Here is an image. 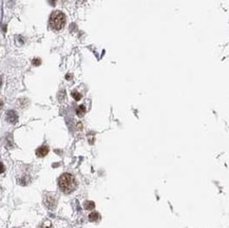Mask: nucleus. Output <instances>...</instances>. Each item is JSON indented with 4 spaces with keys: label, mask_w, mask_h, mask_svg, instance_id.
<instances>
[{
    "label": "nucleus",
    "mask_w": 229,
    "mask_h": 228,
    "mask_svg": "<svg viewBox=\"0 0 229 228\" xmlns=\"http://www.w3.org/2000/svg\"><path fill=\"white\" fill-rule=\"evenodd\" d=\"M58 186L59 189L65 194H69L73 192L77 187V182L72 174L70 173H64L61 174L58 180Z\"/></svg>",
    "instance_id": "1"
},
{
    "label": "nucleus",
    "mask_w": 229,
    "mask_h": 228,
    "mask_svg": "<svg viewBox=\"0 0 229 228\" xmlns=\"http://www.w3.org/2000/svg\"><path fill=\"white\" fill-rule=\"evenodd\" d=\"M65 23V16L64 14L60 11H56L52 13L51 17H50V25L55 31H59L64 26Z\"/></svg>",
    "instance_id": "2"
},
{
    "label": "nucleus",
    "mask_w": 229,
    "mask_h": 228,
    "mask_svg": "<svg viewBox=\"0 0 229 228\" xmlns=\"http://www.w3.org/2000/svg\"><path fill=\"white\" fill-rule=\"evenodd\" d=\"M43 203H44V205H46V207H47L49 209H55L56 208V204H57V200L55 199V197L54 195H46L44 197V199H43Z\"/></svg>",
    "instance_id": "3"
},
{
    "label": "nucleus",
    "mask_w": 229,
    "mask_h": 228,
    "mask_svg": "<svg viewBox=\"0 0 229 228\" xmlns=\"http://www.w3.org/2000/svg\"><path fill=\"white\" fill-rule=\"evenodd\" d=\"M7 120L8 123L11 124H16L17 121H18V115L15 111H8L7 113Z\"/></svg>",
    "instance_id": "4"
},
{
    "label": "nucleus",
    "mask_w": 229,
    "mask_h": 228,
    "mask_svg": "<svg viewBox=\"0 0 229 228\" xmlns=\"http://www.w3.org/2000/svg\"><path fill=\"white\" fill-rule=\"evenodd\" d=\"M47 153H49V148L47 146H41L36 150V155L38 158H43V156H46Z\"/></svg>",
    "instance_id": "5"
},
{
    "label": "nucleus",
    "mask_w": 229,
    "mask_h": 228,
    "mask_svg": "<svg viewBox=\"0 0 229 228\" xmlns=\"http://www.w3.org/2000/svg\"><path fill=\"white\" fill-rule=\"evenodd\" d=\"M89 220L91 222H97L99 220V214H98L97 212H91V214H89Z\"/></svg>",
    "instance_id": "6"
},
{
    "label": "nucleus",
    "mask_w": 229,
    "mask_h": 228,
    "mask_svg": "<svg viewBox=\"0 0 229 228\" xmlns=\"http://www.w3.org/2000/svg\"><path fill=\"white\" fill-rule=\"evenodd\" d=\"M76 113L78 116H84L85 113H86V107L84 105H81V106H79L78 108H77V110H76Z\"/></svg>",
    "instance_id": "7"
},
{
    "label": "nucleus",
    "mask_w": 229,
    "mask_h": 228,
    "mask_svg": "<svg viewBox=\"0 0 229 228\" xmlns=\"http://www.w3.org/2000/svg\"><path fill=\"white\" fill-rule=\"evenodd\" d=\"M84 207L87 210H91L95 207V204H94V202H92V201H87V202H85Z\"/></svg>",
    "instance_id": "8"
},
{
    "label": "nucleus",
    "mask_w": 229,
    "mask_h": 228,
    "mask_svg": "<svg viewBox=\"0 0 229 228\" xmlns=\"http://www.w3.org/2000/svg\"><path fill=\"white\" fill-rule=\"evenodd\" d=\"M38 228H53V226H52V224L50 221H46V222H43V223L41 224Z\"/></svg>",
    "instance_id": "9"
},
{
    "label": "nucleus",
    "mask_w": 229,
    "mask_h": 228,
    "mask_svg": "<svg viewBox=\"0 0 229 228\" xmlns=\"http://www.w3.org/2000/svg\"><path fill=\"white\" fill-rule=\"evenodd\" d=\"M72 96L74 97V99L75 100H80V98H81V94L76 92V91H74V92L72 93Z\"/></svg>",
    "instance_id": "10"
},
{
    "label": "nucleus",
    "mask_w": 229,
    "mask_h": 228,
    "mask_svg": "<svg viewBox=\"0 0 229 228\" xmlns=\"http://www.w3.org/2000/svg\"><path fill=\"white\" fill-rule=\"evenodd\" d=\"M40 64H41V60L38 58H35L34 60H33V64H34V66H39Z\"/></svg>",
    "instance_id": "11"
},
{
    "label": "nucleus",
    "mask_w": 229,
    "mask_h": 228,
    "mask_svg": "<svg viewBox=\"0 0 229 228\" xmlns=\"http://www.w3.org/2000/svg\"><path fill=\"white\" fill-rule=\"evenodd\" d=\"M4 171V166L2 163H0V173H2Z\"/></svg>",
    "instance_id": "12"
},
{
    "label": "nucleus",
    "mask_w": 229,
    "mask_h": 228,
    "mask_svg": "<svg viewBox=\"0 0 229 228\" xmlns=\"http://www.w3.org/2000/svg\"><path fill=\"white\" fill-rule=\"evenodd\" d=\"M2 106H3V103H2V100L0 99V110H1V108H2Z\"/></svg>",
    "instance_id": "13"
}]
</instances>
